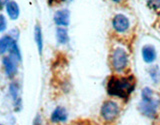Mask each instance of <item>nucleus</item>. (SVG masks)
I'll use <instances>...</instances> for the list:
<instances>
[{"label":"nucleus","mask_w":160,"mask_h":125,"mask_svg":"<svg viewBox=\"0 0 160 125\" xmlns=\"http://www.w3.org/2000/svg\"><path fill=\"white\" fill-rule=\"evenodd\" d=\"M135 78L132 76H112L107 82V92L111 96L127 99L135 88Z\"/></svg>","instance_id":"nucleus-1"},{"label":"nucleus","mask_w":160,"mask_h":125,"mask_svg":"<svg viewBox=\"0 0 160 125\" xmlns=\"http://www.w3.org/2000/svg\"><path fill=\"white\" fill-rule=\"evenodd\" d=\"M127 63L128 57L125 50L120 47L115 48L110 56V64H111L112 69L115 71H122L127 66Z\"/></svg>","instance_id":"nucleus-2"},{"label":"nucleus","mask_w":160,"mask_h":125,"mask_svg":"<svg viewBox=\"0 0 160 125\" xmlns=\"http://www.w3.org/2000/svg\"><path fill=\"white\" fill-rule=\"evenodd\" d=\"M119 112H120L119 105L116 102L112 101V100L105 101L102 104L101 110H100L101 117L103 118L104 121H106V122L114 121V120L118 117Z\"/></svg>","instance_id":"nucleus-3"},{"label":"nucleus","mask_w":160,"mask_h":125,"mask_svg":"<svg viewBox=\"0 0 160 125\" xmlns=\"http://www.w3.org/2000/svg\"><path fill=\"white\" fill-rule=\"evenodd\" d=\"M139 110L143 115L147 116L149 118H155L157 112V107H158V101L155 100L154 98L150 100H142L139 103Z\"/></svg>","instance_id":"nucleus-4"},{"label":"nucleus","mask_w":160,"mask_h":125,"mask_svg":"<svg viewBox=\"0 0 160 125\" xmlns=\"http://www.w3.org/2000/svg\"><path fill=\"white\" fill-rule=\"evenodd\" d=\"M18 60L15 59L14 57L8 56L3 58V65L5 68V72H6L8 77H13L17 72V64H18Z\"/></svg>","instance_id":"nucleus-5"},{"label":"nucleus","mask_w":160,"mask_h":125,"mask_svg":"<svg viewBox=\"0 0 160 125\" xmlns=\"http://www.w3.org/2000/svg\"><path fill=\"white\" fill-rule=\"evenodd\" d=\"M113 28L117 32H125L129 27V20L127 17H125L122 14H117L113 18L112 21Z\"/></svg>","instance_id":"nucleus-6"},{"label":"nucleus","mask_w":160,"mask_h":125,"mask_svg":"<svg viewBox=\"0 0 160 125\" xmlns=\"http://www.w3.org/2000/svg\"><path fill=\"white\" fill-rule=\"evenodd\" d=\"M70 20V14L69 11L66 9L59 10L54 15V22L55 24L59 25V26H67L69 24Z\"/></svg>","instance_id":"nucleus-7"},{"label":"nucleus","mask_w":160,"mask_h":125,"mask_svg":"<svg viewBox=\"0 0 160 125\" xmlns=\"http://www.w3.org/2000/svg\"><path fill=\"white\" fill-rule=\"evenodd\" d=\"M67 120V111L64 107H56L51 114V121L54 123L64 122Z\"/></svg>","instance_id":"nucleus-8"},{"label":"nucleus","mask_w":160,"mask_h":125,"mask_svg":"<svg viewBox=\"0 0 160 125\" xmlns=\"http://www.w3.org/2000/svg\"><path fill=\"white\" fill-rule=\"evenodd\" d=\"M142 56L145 62H152L156 58V50L151 45H146L142 49Z\"/></svg>","instance_id":"nucleus-9"},{"label":"nucleus","mask_w":160,"mask_h":125,"mask_svg":"<svg viewBox=\"0 0 160 125\" xmlns=\"http://www.w3.org/2000/svg\"><path fill=\"white\" fill-rule=\"evenodd\" d=\"M6 11L8 13V16L10 17V19L16 20L19 17V13H20L19 6L15 1L8 2V4L6 5Z\"/></svg>","instance_id":"nucleus-10"},{"label":"nucleus","mask_w":160,"mask_h":125,"mask_svg":"<svg viewBox=\"0 0 160 125\" xmlns=\"http://www.w3.org/2000/svg\"><path fill=\"white\" fill-rule=\"evenodd\" d=\"M34 39H35V42L37 44L38 52L41 55L42 50H43V38H42L41 27H40L38 24L35 25V28H34Z\"/></svg>","instance_id":"nucleus-11"},{"label":"nucleus","mask_w":160,"mask_h":125,"mask_svg":"<svg viewBox=\"0 0 160 125\" xmlns=\"http://www.w3.org/2000/svg\"><path fill=\"white\" fill-rule=\"evenodd\" d=\"M13 38L8 35H5L2 38H0V55L4 54L9 49L10 45L13 42Z\"/></svg>","instance_id":"nucleus-12"},{"label":"nucleus","mask_w":160,"mask_h":125,"mask_svg":"<svg viewBox=\"0 0 160 125\" xmlns=\"http://www.w3.org/2000/svg\"><path fill=\"white\" fill-rule=\"evenodd\" d=\"M56 38L60 44H66L69 41L68 32L65 28H57L56 30Z\"/></svg>","instance_id":"nucleus-13"},{"label":"nucleus","mask_w":160,"mask_h":125,"mask_svg":"<svg viewBox=\"0 0 160 125\" xmlns=\"http://www.w3.org/2000/svg\"><path fill=\"white\" fill-rule=\"evenodd\" d=\"M8 51H9L10 56H12L15 59H17L18 61H21V54H20V50H19L18 45H17L15 40H13V42L11 43V45H10Z\"/></svg>","instance_id":"nucleus-14"},{"label":"nucleus","mask_w":160,"mask_h":125,"mask_svg":"<svg viewBox=\"0 0 160 125\" xmlns=\"http://www.w3.org/2000/svg\"><path fill=\"white\" fill-rule=\"evenodd\" d=\"M9 92H10V95H11V97L14 100L15 103L20 101V99H19V88H18L17 84H15V83L10 84Z\"/></svg>","instance_id":"nucleus-15"},{"label":"nucleus","mask_w":160,"mask_h":125,"mask_svg":"<svg viewBox=\"0 0 160 125\" xmlns=\"http://www.w3.org/2000/svg\"><path fill=\"white\" fill-rule=\"evenodd\" d=\"M153 98V91L149 87H145L142 90V100H150Z\"/></svg>","instance_id":"nucleus-16"},{"label":"nucleus","mask_w":160,"mask_h":125,"mask_svg":"<svg viewBox=\"0 0 160 125\" xmlns=\"http://www.w3.org/2000/svg\"><path fill=\"white\" fill-rule=\"evenodd\" d=\"M7 27V22H6V18L4 17V15L0 14V33L5 31V29Z\"/></svg>","instance_id":"nucleus-17"},{"label":"nucleus","mask_w":160,"mask_h":125,"mask_svg":"<svg viewBox=\"0 0 160 125\" xmlns=\"http://www.w3.org/2000/svg\"><path fill=\"white\" fill-rule=\"evenodd\" d=\"M152 70L150 71V74H151V77L152 79L154 80V81H157V80L159 79V70L157 67L155 68H151Z\"/></svg>","instance_id":"nucleus-18"},{"label":"nucleus","mask_w":160,"mask_h":125,"mask_svg":"<svg viewBox=\"0 0 160 125\" xmlns=\"http://www.w3.org/2000/svg\"><path fill=\"white\" fill-rule=\"evenodd\" d=\"M148 5L151 8L157 9L160 7V0H148Z\"/></svg>","instance_id":"nucleus-19"},{"label":"nucleus","mask_w":160,"mask_h":125,"mask_svg":"<svg viewBox=\"0 0 160 125\" xmlns=\"http://www.w3.org/2000/svg\"><path fill=\"white\" fill-rule=\"evenodd\" d=\"M7 4H8V0H0V8H2Z\"/></svg>","instance_id":"nucleus-20"},{"label":"nucleus","mask_w":160,"mask_h":125,"mask_svg":"<svg viewBox=\"0 0 160 125\" xmlns=\"http://www.w3.org/2000/svg\"><path fill=\"white\" fill-rule=\"evenodd\" d=\"M34 125H41V122H40V119H39V117H37L36 119H35V121H34Z\"/></svg>","instance_id":"nucleus-21"},{"label":"nucleus","mask_w":160,"mask_h":125,"mask_svg":"<svg viewBox=\"0 0 160 125\" xmlns=\"http://www.w3.org/2000/svg\"><path fill=\"white\" fill-rule=\"evenodd\" d=\"M62 1H64V0H49V3H50V4H52V3H54V2L59 3V2H62Z\"/></svg>","instance_id":"nucleus-22"},{"label":"nucleus","mask_w":160,"mask_h":125,"mask_svg":"<svg viewBox=\"0 0 160 125\" xmlns=\"http://www.w3.org/2000/svg\"><path fill=\"white\" fill-rule=\"evenodd\" d=\"M114 1H116V2H118V1H121V0H114Z\"/></svg>","instance_id":"nucleus-23"},{"label":"nucleus","mask_w":160,"mask_h":125,"mask_svg":"<svg viewBox=\"0 0 160 125\" xmlns=\"http://www.w3.org/2000/svg\"><path fill=\"white\" fill-rule=\"evenodd\" d=\"M0 125H3V124H0Z\"/></svg>","instance_id":"nucleus-24"}]
</instances>
